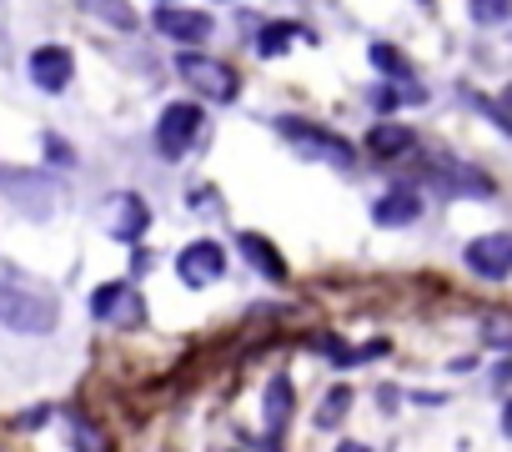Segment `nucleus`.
<instances>
[{
	"label": "nucleus",
	"mask_w": 512,
	"mask_h": 452,
	"mask_svg": "<svg viewBox=\"0 0 512 452\" xmlns=\"http://www.w3.org/2000/svg\"><path fill=\"white\" fill-rule=\"evenodd\" d=\"M176 71H181V76H186V86H191V91H201L206 101H236V71H231V66H221V61H211V56L186 51V56L176 61Z\"/></svg>",
	"instance_id": "nucleus-4"
},
{
	"label": "nucleus",
	"mask_w": 512,
	"mask_h": 452,
	"mask_svg": "<svg viewBox=\"0 0 512 452\" xmlns=\"http://www.w3.org/2000/svg\"><path fill=\"white\" fill-rule=\"evenodd\" d=\"M402 101H417V91H392V86H387V91H377V106H382V111H397Z\"/></svg>",
	"instance_id": "nucleus-20"
},
{
	"label": "nucleus",
	"mask_w": 512,
	"mask_h": 452,
	"mask_svg": "<svg viewBox=\"0 0 512 452\" xmlns=\"http://www.w3.org/2000/svg\"><path fill=\"white\" fill-rule=\"evenodd\" d=\"M347 407H352V387H332V392L322 397V412H317V422H322V427H337V422L347 417Z\"/></svg>",
	"instance_id": "nucleus-17"
},
{
	"label": "nucleus",
	"mask_w": 512,
	"mask_h": 452,
	"mask_svg": "<svg viewBox=\"0 0 512 452\" xmlns=\"http://www.w3.org/2000/svg\"><path fill=\"white\" fill-rule=\"evenodd\" d=\"M277 131L302 151V156H312V161H327V166H337V171H352V161H357V151L342 141V136H332L327 126H312V121H297V116H282L277 121Z\"/></svg>",
	"instance_id": "nucleus-2"
},
{
	"label": "nucleus",
	"mask_w": 512,
	"mask_h": 452,
	"mask_svg": "<svg viewBox=\"0 0 512 452\" xmlns=\"http://www.w3.org/2000/svg\"><path fill=\"white\" fill-rule=\"evenodd\" d=\"M467 11L477 26H502L507 11H512V0H467Z\"/></svg>",
	"instance_id": "nucleus-18"
},
{
	"label": "nucleus",
	"mask_w": 512,
	"mask_h": 452,
	"mask_svg": "<svg viewBox=\"0 0 512 452\" xmlns=\"http://www.w3.org/2000/svg\"><path fill=\"white\" fill-rule=\"evenodd\" d=\"M81 11H91L96 21L116 26V31H136V11H131V0H76Z\"/></svg>",
	"instance_id": "nucleus-15"
},
{
	"label": "nucleus",
	"mask_w": 512,
	"mask_h": 452,
	"mask_svg": "<svg viewBox=\"0 0 512 452\" xmlns=\"http://www.w3.org/2000/svg\"><path fill=\"white\" fill-rule=\"evenodd\" d=\"M56 317H61L56 297L0 282V327H11V332H21V337H46V332L56 327Z\"/></svg>",
	"instance_id": "nucleus-1"
},
{
	"label": "nucleus",
	"mask_w": 512,
	"mask_h": 452,
	"mask_svg": "<svg viewBox=\"0 0 512 452\" xmlns=\"http://www.w3.org/2000/svg\"><path fill=\"white\" fill-rule=\"evenodd\" d=\"M221 272H226V252H221L216 242H191V247H181V257H176V277H181L186 287H211Z\"/></svg>",
	"instance_id": "nucleus-6"
},
{
	"label": "nucleus",
	"mask_w": 512,
	"mask_h": 452,
	"mask_svg": "<svg viewBox=\"0 0 512 452\" xmlns=\"http://www.w3.org/2000/svg\"><path fill=\"white\" fill-rule=\"evenodd\" d=\"M487 342H492V347H507V327H502V322H487Z\"/></svg>",
	"instance_id": "nucleus-22"
},
{
	"label": "nucleus",
	"mask_w": 512,
	"mask_h": 452,
	"mask_svg": "<svg viewBox=\"0 0 512 452\" xmlns=\"http://www.w3.org/2000/svg\"><path fill=\"white\" fill-rule=\"evenodd\" d=\"M372 66H377V71H392V76H407V61H402L392 46H372Z\"/></svg>",
	"instance_id": "nucleus-19"
},
{
	"label": "nucleus",
	"mask_w": 512,
	"mask_h": 452,
	"mask_svg": "<svg viewBox=\"0 0 512 452\" xmlns=\"http://www.w3.org/2000/svg\"><path fill=\"white\" fill-rule=\"evenodd\" d=\"M46 412H51V407H31V412H21V417H16V427H41V422H46Z\"/></svg>",
	"instance_id": "nucleus-21"
},
{
	"label": "nucleus",
	"mask_w": 512,
	"mask_h": 452,
	"mask_svg": "<svg viewBox=\"0 0 512 452\" xmlns=\"http://www.w3.org/2000/svg\"><path fill=\"white\" fill-rule=\"evenodd\" d=\"M146 221H151V211H146V201H141L136 191H116V196H111V206H106V226H111V237L136 242V237L146 232Z\"/></svg>",
	"instance_id": "nucleus-9"
},
{
	"label": "nucleus",
	"mask_w": 512,
	"mask_h": 452,
	"mask_svg": "<svg viewBox=\"0 0 512 452\" xmlns=\"http://www.w3.org/2000/svg\"><path fill=\"white\" fill-rule=\"evenodd\" d=\"M236 247H241V257H246V262H251L256 272H262L267 282H282V277H287V262H282V252H277V247H272L267 237L246 232V237H241Z\"/></svg>",
	"instance_id": "nucleus-12"
},
{
	"label": "nucleus",
	"mask_w": 512,
	"mask_h": 452,
	"mask_svg": "<svg viewBox=\"0 0 512 452\" xmlns=\"http://www.w3.org/2000/svg\"><path fill=\"white\" fill-rule=\"evenodd\" d=\"M292 41H302V31L292 21H277V26H267L262 36H256V51H262V56H287Z\"/></svg>",
	"instance_id": "nucleus-16"
},
{
	"label": "nucleus",
	"mask_w": 512,
	"mask_h": 452,
	"mask_svg": "<svg viewBox=\"0 0 512 452\" xmlns=\"http://www.w3.org/2000/svg\"><path fill=\"white\" fill-rule=\"evenodd\" d=\"M367 146H372V156H382V161H392V156H402V151H412V131H407V126H397V121H382V126H372V136H367Z\"/></svg>",
	"instance_id": "nucleus-14"
},
{
	"label": "nucleus",
	"mask_w": 512,
	"mask_h": 452,
	"mask_svg": "<svg viewBox=\"0 0 512 452\" xmlns=\"http://www.w3.org/2000/svg\"><path fill=\"white\" fill-rule=\"evenodd\" d=\"M91 312H96V322L121 327V332H136V327L146 322V302H141V292H136L131 282H106V287H96Z\"/></svg>",
	"instance_id": "nucleus-3"
},
{
	"label": "nucleus",
	"mask_w": 512,
	"mask_h": 452,
	"mask_svg": "<svg viewBox=\"0 0 512 452\" xmlns=\"http://www.w3.org/2000/svg\"><path fill=\"white\" fill-rule=\"evenodd\" d=\"M0 56H6V41H0Z\"/></svg>",
	"instance_id": "nucleus-24"
},
{
	"label": "nucleus",
	"mask_w": 512,
	"mask_h": 452,
	"mask_svg": "<svg viewBox=\"0 0 512 452\" xmlns=\"http://www.w3.org/2000/svg\"><path fill=\"white\" fill-rule=\"evenodd\" d=\"M196 131H201V106L196 101H171L166 111H161V121H156V146H161V156H186L191 151V141H196Z\"/></svg>",
	"instance_id": "nucleus-5"
},
{
	"label": "nucleus",
	"mask_w": 512,
	"mask_h": 452,
	"mask_svg": "<svg viewBox=\"0 0 512 452\" xmlns=\"http://www.w3.org/2000/svg\"><path fill=\"white\" fill-rule=\"evenodd\" d=\"M467 267H472L477 277H487V282H502V277L512 272V237H502V232L472 237V242H467Z\"/></svg>",
	"instance_id": "nucleus-7"
},
{
	"label": "nucleus",
	"mask_w": 512,
	"mask_h": 452,
	"mask_svg": "<svg viewBox=\"0 0 512 452\" xmlns=\"http://www.w3.org/2000/svg\"><path fill=\"white\" fill-rule=\"evenodd\" d=\"M71 76H76V61H71L66 46H41V51H31V81H36L46 96H61V91L71 86Z\"/></svg>",
	"instance_id": "nucleus-8"
},
{
	"label": "nucleus",
	"mask_w": 512,
	"mask_h": 452,
	"mask_svg": "<svg viewBox=\"0 0 512 452\" xmlns=\"http://www.w3.org/2000/svg\"><path fill=\"white\" fill-rule=\"evenodd\" d=\"M337 452H367V447H362V442H342Z\"/></svg>",
	"instance_id": "nucleus-23"
},
{
	"label": "nucleus",
	"mask_w": 512,
	"mask_h": 452,
	"mask_svg": "<svg viewBox=\"0 0 512 452\" xmlns=\"http://www.w3.org/2000/svg\"><path fill=\"white\" fill-rule=\"evenodd\" d=\"M287 422H292V382L277 372V377H272V387H267V432H272V437H282V432H287Z\"/></svg>",
	"instance_id": "nucleus-13"
},
{
	"label": "nucleus",
	"mask_w": 512,
	"mask_h": 452,
	"mask_svg": "<svg viewBox=\"0 0 512 452\" xmlns=\"http://www.w3.org/2000/svg\"><path fill=\"white\" fill-rule=\"evenodd\" d=\"M417 211H422V196L407 191V186H397V191H387V196L372 206V221H377V226H412Z\"/></svg>",
	"instance_id": "nucleus-11"
},
{
	"label": "nucleus",
	"mask_w": 512,
	"mask_h": 452,
	"mask_svg": "<svg viewBox=\"0 0 512 452\" xmlns=\"http://www.w3.org/2000/svg\"><path fill=\"white\" fill-rule=\"evenodd\" d=\"M156 26H161L171 41H186V46H196V41L211 36V16H206V11H181V6L156 11Z\"/></svg>",
	"instance_id": "nucleus-10"
}]
</instances>
